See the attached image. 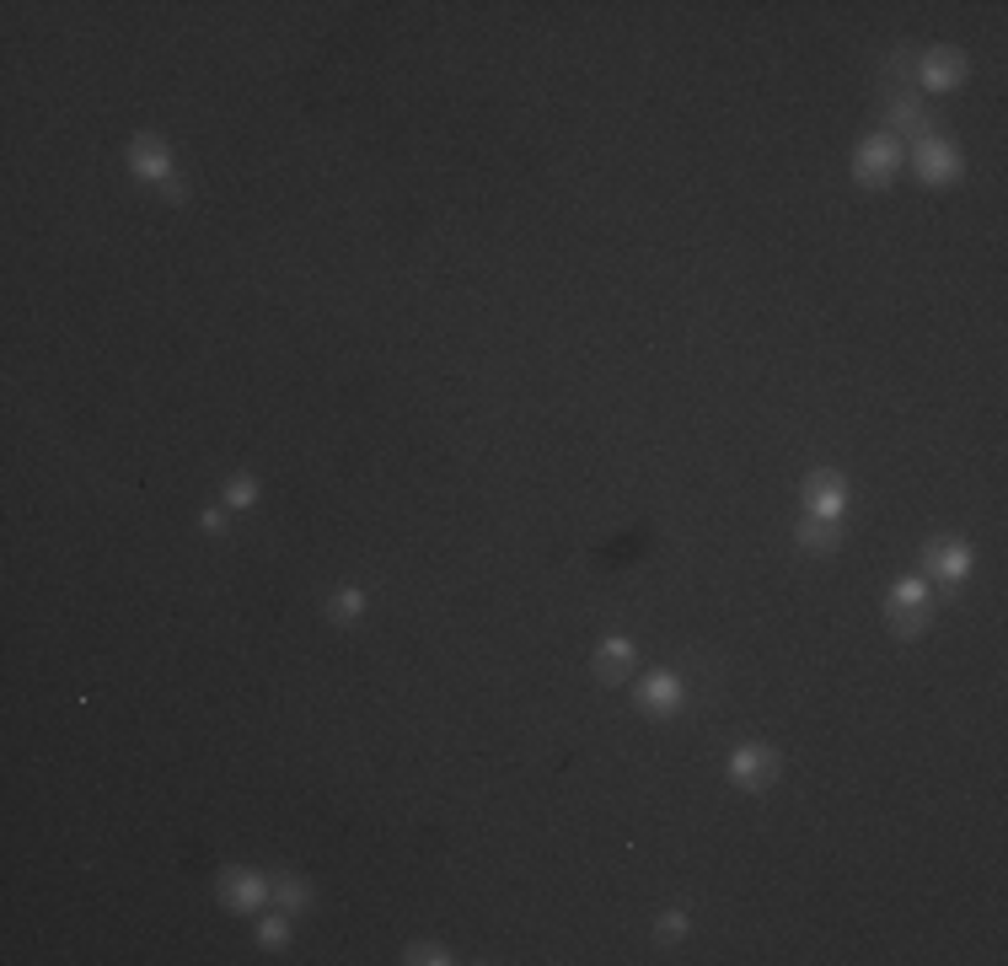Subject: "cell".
Masks as SVG:
<instances>
[{
	"mask_svg": "<svg viewBox=\"0 0 1008 966\" xmlns=\"http://www.w3.org/2000/svg\"><path fill=\"white\" fill-rule=\"evenodd\" d=\"M885 618H890V629H896V634H923V629L934 623V596H928V580H923V575L896 580V591H890V601H885Z\"/></svg>",
	"mask_w": 1008,
	"mask_h": 966,
	"instance_id": "cell-1",
	"label": "cell"
},
{
	"mask_svg": "<svg viewBox=\"0 0 1008 966\" xmlns=\"http://www.w3.org/2000/svg\"><path fill=\"white\" fill-rule=\"evenodd\" d=\"M129 167H134L145 183H161L172 199H183V183L172 178V151H167V140H156V134H134V140H129Z\"/></svg>",
	"mask_w": 1008,
	"mask_h": 966,
	"instance_id": "cell-2",
	"label": "cell"
},
{
	"mask_svg": "<svg viewBox=\"0 0 1008 966\" xmlns=\"http://www.w3.org/2000/svg\"><path fill=\"white\" fill-rule=\"evenodd\" d=\"M896 162H901L896 134H869V140L853 151V178H859L864 189H880V183L896 178Z\"/></svg>",
	"mask_w": 1008,
	"mask_h": 966,
	"instance_id": "cell-3",
	"label": "cell"
},
{
	"mask_svg": "<svg viewBox=\"0 0 1008 966\" xmlns=\"http://www.w3.org/2000/svg\"><path fill=\"white\" fill-rule=\"evenodd\" d=\"M917 172H923V183H934V189H945V183H955L960 178V151L949 145L945 134H923L917 140Z\"/></svg>",
	"mask_w": 1008,
	"mask_h": 966,
	"instance_id": "cell-4",
	"label": "cell"
},
{
	"mask_svg": "<svg viewBox=\"0 0 1008 966\" xmlns=\"http://www.w3.org/2000/svg\"><path fill=\"white\" fill-rule=\"evenodd\" d=\"M274 897V886L257 875V870H226L220 875V902L231 913H263V902Z\"/></svg>",
	"mask_w": 1008,
	"mask_h": 966,
	"instance_id": "cell-5",
	"label": "cell"
},
{
	"mask_svg": "<svg viewBox=\"0 0 1008 966\" xmlns=\"http://www.w3.org/2000/svg\"><path fill=\"white\" fill-rule=\"evenodd\" d=\"M805 515L842 521V515H848V484H842L837 473H811V478H805Z\"/></svg>",
	"mask_w": 1008,
	"mask_h": 966,
	"instance_id": "cell-6",
	"label": "cell"
},
{
	"mask_svg": "<svg viewBox=\"0 0 1008 966\" xmlns=\"http://www.w3.org/2000/svg\"><path fill=\"white\" fill-rule=\"evenodd\" d=\"M778 778V758L767 752V747H735L730 752V784H741V789H767Z\"/></svg>",
	"mask_w": 1008,
	"mask_h": 966,
	"instance_id": "cell-7",
	"label": "cell"
},
{
	"mask_svg": "<svg viewBox=\"0 0 1008 966\" xmlns=\"http://www.w3.org/2000/svg\"><path fill=\"white\" fill-rule=\"evenodd\" d=\"M965 55L960 49H928L923 55V64H917V81L928 86V92H949V86H960L965 81Z\"/></svg>",
	"mask_w": 1008,
	"mask_h": 966,
	"instance_id": "cell-8",
	"label": "cell"
},
{
	"mask_svg": "<svg viewBox=\"0 0 1008 966\" xmlns=\"http://www.w3.org/2000/svg\"><path fill=\"white\" fill-rule=\"evenodd\" d=\"M638 704L649 708V714H676V708L687 704V682L676 671H655V677H644Z\"/></svg>",
	"mask_w": 1008,
	"mask_h": 966,
	"instance_id": "cell-9",
	"label": "cell"
},
{
	"mask_svg": "<svg viewBox=\"0 0 1008 966\" xmlns=\"http://www.w3.org/2000/svg\"><path fill=\"white\" fill-rule=\"evenodd\" d=\"M923 564H928L934 580L960 585V580L971 575V548H965V542H928V548H923Z\"/></svg>",
	"mask_w": 1008,
	"mask_h": 966,
	"instance_id": "cell-10",
	"label": "cell"
},
{
	"mask_svg": "<svg viewBox=\"0 0 1008 966\" xmlns=\"http://www.w3.org/2000/svg\"><path fill=\"white\" fill-rule=\"evenodd\" d=\"M633 660H638L633 640H601L596 644V671H601V682H623L633 671Z\"/></svg>",
	"mask_w": 1008,
	"mask_h": 966,
	"instance_id": "cell-11",
	"label": "cell"
},
{
	"mask_svg": "<svg viewBox=\"0 0 1008 966\" xmlns=\"http://www.w3.org/2000/svg\"><path fill=\"white\" fill-rule=\"evenodd\" d=\"M890 134H928V119H923V103L917 97H907V92H896L890 97Z\"/></svg>",
	"mask_w": 1008,
	"mask_h": 966,
	"instance_id": "cell-12",
	"label": "cell"
},
{
	"mask_svg": "<svg viewBox=\"0 0 1008 966\" xmlns=\"http://www.w3.org/2000/svg\"><path fill=\"white\" fill-rule=\"evenodd\" d=\"M800 542L816 548V553H831L842 542V521H820V515H805L800 521Z\"/></svg>",
	"mask_w": 1008,
	"mask_h": 966,
	"instance_id": "cell-13",
	"label": "cell"
},
{
	"mask_svg": "<svg viewBox=\"0 0 1008 966\" xmlns=\"http://www.w3.org/2000/svg\"><path fill=\"white\" fill-rule=\"evenodd\" d=\"M360 612H365V591L360 585H344L338 596H327V618L333 623H360Z\"/></svg>",
	"mask_w": 1008,
	"mask_h": 966,
	"instance_id": "cell-14",
	"label": "cell"
},
{
	"mask_svg": "<svg viewBox=\"0 0 1008 966\" xmlns=\"http://www.w3.org/2000/svg\"><path fill=\"white\" fill-rule=\"evenodd\" d=\"M274 902H279V913H307V907H312V886H307L301 875H285V881L274 886Z\"/></svg>",
	"mask_w": 1008,
	"mask_h": 966,
	"instance_id": "cell-15",
	"label": "cell"
},
{
	"mask_svg": "<svg viewBox=\"0 0 1008 966\" xmlns=\"http://www.w3.org/2000/svg\"><path fill=\"white\" fill-rule=\"evenodd\" d=\"M226 505H231V511L257 505V478H252V473H231V478H226Z\"/></svg>",
	"mask_w": 1008,
	"mask_h": 966,
	"instance_id": "cell-16",
	"label": "cell"
},
{
	"mask_svg": "<svg viewBox=\"0 0 1008 966\" xmlns=\"http://www.w3.org/2000/svg\"><path fill=\"white\" fill-rule=\"evenodd\" d=\"M403 962H408V966H445V962H451V951H445V945H435V940H413V945L403 951Z\"/></svg>",
	"mask_w": 1008,
	"mask_h": 966,
	"instance_id": "cell-17",
	"label": "cell"
},
{
	"mask_svg": "<svg viewBox=\"0 0 1008 966\" xmlns=\"http://www.w3.org/2000/svg\"><path fill=\"white\" fill-rule=\"evenodd\" d=\"M285 940H290V913H274V918L257 923V945H263V951H274V945H285Z\"/></svg>",
	"mask_w": 1008,
	"mask_h": 966,
	"instance_id": "cell-18",
	"label": "cell"
},
{
	"mask_svg": "<svg viewBox=\"0 0 1008 966\" xmlns=\"http://www.w3.org/2000/svg\"><path fill=\"white\" fill-rule=\"evenodd\" d=\"M682 934H687V913L671 907V913L660 918V945H671V940H682Z\"/></svg>",
	"mask_w": 1008,
	"mask_h": 966,
	"instance_id": "cell-19",
	"label": "cell"
},
{
	"mask_svg": "<svg viewBox=\"0 0 1008 966\" xmlns=\"http://www.w3.org/2000/svg\"><path fill=\"white\" fill-rule=\"evenodd\" d=\"M885 75H890L896 86H907V81H912V60H907V49H896V55L885 60Z\"/></svg>",
	"mask_w": 1008,
	"mask_h": 966,
	"instance_id": "cell-20",
	"label": "cell"
},
{
	"mask_svg": "<svg viewBox=\"0 0 1008 966\" xmlns=\"http://www.w3.org/2000/svg\"><path fill=\"white\" fill-rule=\"evenodd\" d=\"M199 526H204V537H226V532H231V526H226V511H204Z\"/></svg>",
	"mask_w": 1008,
	"mask_h": 966,
	"instance_id": "cell-21",
	"label": "cell"
}]
</instances>
